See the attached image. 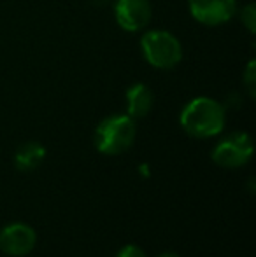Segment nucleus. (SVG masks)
I'll use <instances>...</instances> for the list:
<instances>
[{
  "label": "nucleus",
  "instance_id": "5",
  "mask_svg": "<svg viewBox=\"0 0 256 257\" xmlns=\"http://www.w3.org/2000/svg\"><path fill=\"white\" fill-rule=\"evenodd\" d=\"M190 13L198 23L219 27L237 14V0H188Z\"/></svg>",
  "mask_w": 256,
  "mask_h": 257
},
{
  "label": "nucleus",
  "instance_id": "1",
  "mask_svg": "<svg viewBox=\"0 0 256 257\" xmlns=\"http://www.w3.org/2000/svg\"><path fill=\"white\" fill-rule=\"evenodd\" d=\"M226 122L225 105L209 96H197L183 107L179 124L195 139H211L223 132Z\"/></svg>",
  "mask_w": 256,
  "mask_h": 257
},
{
  "label": "nucleus",
  "instance_id": "6",
  "mask_svg": "<svg viewBox=\"0 0 256 257\" xmlns=\"http://www.w3.org/2000/svg\"><path fill=\"white\" fill-rule=\"evenodd\" d=\"M114 18L125 32H139L149 25L153 9L149 0H114Z\"/></svg>",
  "mask_w": 256,
  "mask_h": 257
},
{
  "label": "nucleus",
  "instance_id": "10",
  "mask_svg": "<svg viewBox=\"0 0 256 257\" xmlns=\"http://www.w3.org/2000/svg\"><path fill=\"white\" fill-rule=\"evenodd\" d=\"M240 21H242L244 27L249 30V34L256 32V6L253 2L246 4V6L240 9Z\"/></svg>",
  "mask_w": 256,
  "mask_h": 257
},
{
  "label": "nucleus",
  "instance_id": "7",
  "mask_svg": "<svg viewBox=\"0 0 256 257\" xmlns=\"http://www.w3.org/2000/svg\"><path fill=\"white\" fill-rule=\"evenodd\" d=\"M37 234L34 227L23 222H13L0 229V250L7 255H28L35 247Z\"/></svg>",
  "mask_w": 256,
  "mask_h": 257
},
{
  "label": "nucleus",
  "instance_id": "12",
  "mask_svg": "<svg viewBox=\"0 0 256 257\" xmlns=\"http://www.w3.org/2000/svg\"><path fill=\"white\" fill-rule=\"evenodd\" d=\"M116 257H146L144 250L137 245H125V247L120 248Z\"/></svg>",
  "mask_w": 256,
  "mask_h": 257
},
{
  "label": "nucleus",
  "instance_id": "14",
  "mask_svg": "<svg viewBox=\"0 0 256 257\" xmlns=\"http://www.w3.org/2000/svg\"><path fill=\"white\" fill-rule=\"evenodd\" d=\"M158 257H179L178 254H174V252H165V254L158 255Z\"/></svg>",
  "mask_w": 256,
  "mask_h": 257
},
{
  "label": "nucleus",
  "instance_id": "11",
  "mask_svg": "<svg viewBox=\"0 0 256 257\" xmlns=\"http://www.w3.org/2000/svg\"><path fill=\"white\" fill-rule=\"evenodd\" d=\"M242 81H244V84H246V89H247V93H249V96L254 98V95H256V63H254V60H251L249 63H247Z\"/></svg>",
  "mask_w": 256,
  "mask_h": 257
},
{
  "label": "nucleus",
  "instance_id": "8",
  "mask_svg": "<svg viewBox=\"0 0 256 257\" xmlns=\"http://www.w3.org/2000/svg\"><path fill=\"white\" fill-rule=\"evenodd\" d=\"M125 105H127V115L132 119H142L153 108L154 95L147 84L135 82L125 93Z\"/></svg>",
  "mask_w": 256,
  "mask_h": 257
},
{
  "label": "nucleus",
  "instance_id": "2",
  "mask_svg": "<svg viewBox=\"0 0 256 257\" xmlns=\"http://www.w3.org/2000/svg\"><path fill=\"white\" fill-rule=\"evenodd\" d=\"M135 135V119L127 114H114L99 122L93 133V142L100 154L118 156L133 146Z\"/></svg>",
  "mask_w": 256,
  "mask_h": 257
},
{
  "label": "nucleus",
  "instance_id": "13",
  "mask_svg": "<svg viewBox=\"0 0 256 257\" xmlns=\"http://www.w3.org/2000/svg\"><path fill=\"white\" fill-rule=\"evenodd\" d=\"M92 4H95V6H106V4H109L111 0H90Z\"/></svg>",
  "mask_w": 256,
  "mask_h": 257
},
{
  "label": "nucleus",
  "instance_id": "4",
  "mask_svg": "<svg viewBox=\"0 0 256 257\" xmlns=\"http://www.w3.org/2000/svg\"><path fill=\"white\" fill-rule=\"evenodd\" d=\"M254 153V144L249 133L233 132L216 144L212 151V161L223 168H240Z\"/></svg>",
  "mask_w": 256,
  "mask_h": 257
},
{
  "label": "nucleus",
  "instance_id": "9",
  "mask_svg": "<svg viewBox=\"0 0 256 257\" xmlns=\"http://www.w3.org/2000/svg\"><path fill=\"white\" fill-rule=\"evenodd\" d=\"M46 158V147L41 142H25L14 153V166L20 172L35 170Z\"/></svg>",
  "mask_w": 256,
  "mask_h": 257
},
{
  "label": "nucleus",
  "instance_id": "3",
  "mask_svg": "<svg viewBox=\"0 0 256 257\" xmlns=\"http://www.w3.org/2000/svg\"><path fill=\"white\" fill-rule=\"evenodd\" d=\"M140 51L151 67L170 70L183 60V46L167 30H147L140 37Z\"/></svg>",
  "mask_w": 256,
  "mask_h": 257
}]
</instances>
